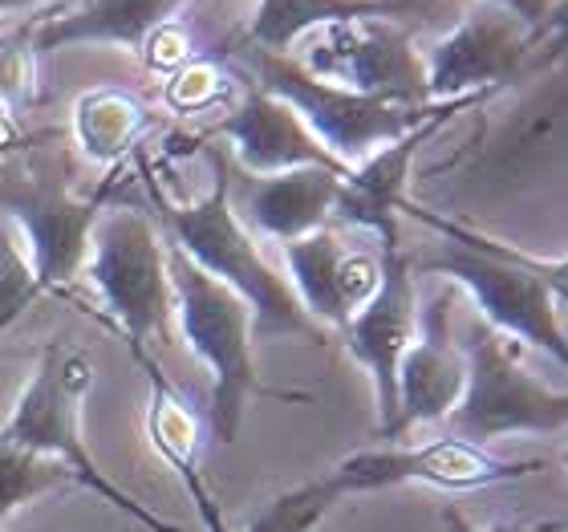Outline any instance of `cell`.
I'll use <instances>...</instances> for the list:
<instances>
[{
    "mask_svg": "<svg viewBox=\"0 0 568 532\" xmlns=\"http://www.w3.org/2000/svg\"><path fill=\"white\" fill-rule=\"evenodd\" d=\"M403 212L430 224L443 237L438 252L423 257L410 269L435 272L447 284H459L475 297V305L484 313V325L511 338L520 345H532L548 354L565 370L568 362V338H565V289H568V264L536 261L528 252L511 249L504 240H491L475 228H463L455 220L426 212L415 200L403 203Z\"/></svg>",
    "mask_w": 568,
    "mask_h": 532,
    "instance_id": "cell-1",
    "label": "cell"
},
{
    "mask_svg": "<svg viewBox=\"0 0 568 532\" xmlns=\"http://www.w3.org/2000/svg\"><path fill=\"white\" fill-rule=\"evenodd\" d=\"M212 159V188L195 203H171L163 191L151 195L163 208V228L171 244L187 257L195 269L227 284L252 313V342H273V338H301V342H325V330L308 318L301 301L293 297L284 272L264 261L256 232L232 208V179L227 159L220 151H207Z\"/></svg>",
    "mask_w": 568,
    "mask_h": 532,
    "instance_id": "cell-2",
    "label": "cell"
},
{
    "mask_svg": "<svg viewBox=\"0 0 568 532\" xmlns=\"http://www.w3.org/2000/svg\"><path fill=\"white\" fill-rule=\"evenodd\" d=\"M166 277H171V318L179 321L183 342L212 374L207 423L220 443H236L244 411L252 399H301V394L268 391L252 358V313L227 284L207 277L166 244Z\"/></svg>",
    "mask_w": 568,
    "mask_h": 532,
    "instance_id": "cell-3",
    "label": "cell"
},
{
    "mask_svg": "<svg viewBox=\"0 0 568 532\" xmlns=\"http://www.w3.org/2000/svg\"><path fill=\"white\" fill-rule=\"evenodd\" d=\"M90 387H94V362H90V354L70 342H45L33 367V379H29V387H24L17 406H12L9 423L0 426V435L37 451V455L58 460L61 468H70L73 484L90 488L94 496L106 500L110 509L126 512L142 529L179 532L175 524H166L163 516H154L134 496H126L90 455L82 439V402L90 394Z\"/></svg>",
    "mask_w": 568,
    "mask_h": 532,
    "instance_id": "cell-4",
    "label": "cell"
},
{
    "mask_svg": "<svg viewBox=\"0 0 568 532\" xmlns=\"http://www.w3.org/2000/svg\"><path fill=\"white\" fill-rule=\"evenodd\" d=\"M508 110L491 114L484 122L479 139L459 151L447 163L430 167L426 175L438 171H459L467 167V179L475 188L520 191L532 188L548 175V167L560 163L565 154V114H568V86H565V33H557L552 53L536 61L520 82H511Z\"/></svg>",
    "mask_w": 568,
    "mask_h": 532,
    "instance_id": "cell-5",
    "label": "cell"
},
{
    "mask_svg": "<svg viewBox=\"0 0 568 532\" xmlns=\"http://www.w3.org/2000/svg\"><path fill=\"white\" fill-rule=\"evenodd\" d=\"M110 183L114 171L98 183L94 195H78L61 159L33 154L21 167H12L9 154H0V220L17 228L41 297H65L82 277L90 232L106 208Z\"/></svg>",
    "mask_w": 568,
    "mask_h": 532,
    "instance_id": "cell-6",
    "label": "cell"
},
{
    "mask_svg": "<svg viewBox=\"0 0 568 532\" xmlns=\"http://www.w3.org/2000/svg\"><path fill=\"white\" fill-rule=\"evenodd\" d=\"M82 272L98 289L106 321L126 338L131 358L142 370L154 367L146 354L151 338L171 330V277L166 244L154 220L139 208H102Z\"/></svg>",
    "mask_w": 568,
    "mask_h": 532,
    "instance_id": "cell-7",
    "label": "cell"
},
{
    "mask_svg": "<svg viewBox=\"0 0 568 532\" xmlns=\"http://www.w3.org/2000/svg\"><path fill=\"white\" fill-rule=\"evenodd\" d=\"M463 362H467V379H463L459 402L447 414L450 435L484 448L504 435L565 431L568 394L524 367L520 342L475 321L463 342Z\"/></svg>",
    "mask_w": 568,
    "mask_h": 532,
    "instance_id": "cell-8",
    "label": "cell"
},
{
    "mask_svg": "<svg viewBox=\"0 0 568 532\" xmlns=\"http://www.w3.org/2000/svg\"><path fill=\"white\" fill-rule=\"evenodd\" d=\"M248 66L256 70V86L276 94L281 102H288L296 110V119L305 122L308 131L317 134L321 147L333 159H342L345 167L362 163L378 147L403 139L406 131H415L418 122L430 119L438 107V102L410 107V102H398V98L345 90V86L308 73L293 53H261V49H252Z\"/></svg>",
    "mask_w": 568,
    "mask_h": 532,
    "instance_id": "cell-9",
    "label": "cell"
},
{
    "mask_svg": "<svg viewBox=\"0 0 568 532\" xmlns=\"http://www.w3.org/2000/svg\"><path fill=\"white\" fill-rule=\"evenodd\" d=\"M536 472H548V460H504L447 431L426 443L386 439L382 448L345 455L329 475L342 488V496H357V492H390L403 484L438 488V492H479V488L516 484Z\"/></svg>",
    "mask_w": 568,
    "mask_h": 532,
    "instance_id": "cell-10",
    "label": "cell"
},
{
    "mask_svg": "<svg viewBox=\"0 0 568 532\" xmlns=\"http://www.w3.org/2000/svg\"><path fill=\"white\" fill-rule=\"evenodd\" d=\"M540 37V29L524 24L508 9L479 0L450 24L447 37H438L423 53L426 102H455L475 94L491 98L508 90L532 70V49Z\"/></svg>",
    "mask_w": 568,
    "mask_h": 532,
    "instance_id": "cell-11",
    "label": "cell"
},
{
    "mask_svg": "<svg viewBox=\"0 0 568 532\" xmlns=\"http://www.w3.org/2000/svg\"><path fill=\"white\" fill-rule=\"evenodd\" d=\"M382 257H378V289L369 301L345 321V345L354 362L369 374L374 387V406H378V439L390 435L394 411H398V362L406 345L415 342L418 325V293H415V269L398 237V220L378 228Z\"/></svg>",
    "mask_w": 568,
    "mask_h": 532,
    "instance_id": "cell-12",
    "label": "cell"
},
{
    "mask_svg": "<svg viewBox=\"0 0 568 532\" xmlns=\"http://www.w3.org/2000/svg\"><path fill=\"white\" fill-rule=\"evenodd\" d=\"M305 66L325 82H337L357 94L398 98L410 107L426 102V73L423 53L415 49V37L403 21H349L329 24L305 37Z\"/></svg>",
    "mask_w": 568,
    "mask_h": 532,
    "instance_id": "cell-13",
    "label": "cell"
},
{
    "mask_svg": "<svg viewBox=\"0 0 568 532\" xmlns=\"http://www.w3.org/2000/svg\"><path fill=\"white\" fill-rule=\"evenodd\" d=\"M463 379H467V362H463V345L450 338V289H438L418 309L415 342L406 345L398 362V411L386 439H403L415 426L443 423L450 406L459 402Z\"/></svg>",
    "mask_w": 568,
    "mask_h": 532,
    "instance_id": "cell-14",
    "label": "cell"
},
{
    "mask_svg": "<svg viewBox=\"0 0 568 532\" xmlns=\"http://www.w3.org/2000/svg\"><path fill=\"white\" fill-rule=\"evenodd\" d=\"M288 289L321 330H345V321L378 289V261L349 252L333 228H317L301 240L281 244Z\"/></svg>",
    "mask_w": 568,
    "mask_h": 532,
    "instance_id": "cell-15",
    "label": "cell"
},
{
    "mask_svg": "<svg viewBox=\"0 0 568 532\" xmlns=\"http://www.w3.org/2000/svg\"><path fill=\"white\" fill-rule=\"evenodd\" d=\"M212 134L232 142V154L244 167V175H281V171H296V167L349 171L342 159H333L321 147L317 134L296 119V110L288 102H281L261 86H252L248 94L240 98V107H232L215 122Z\"/></svg>",
    "mask_w": 568,
    "mask_h": 532,
    "instance_id": "cell-16",
    "label": "cell"
},
{
    "mask_svg": "<svg viewBox=\"0 0 568 532\" xmlns=\"http://www.w3.org/2000/svg\"><path fill=\"white\" fill-rule=\"evenodd\" d=\"M484 102H487V94L438 102L435 114L418 122L415 131H406L403 139L386 142V147H378L374 154H366L362 163L349 167V175L342 179V191H337V203H333V220H342V224H349V228H369V232H378L382 224L398 220L403 203L410 200L406 188H410V163H415L418 147H423L426 139H435V131L450 114H459V110H467V107H484Z\"/></svg>",
    "mask_w": 568,
    "mask_h": 532,
    "instance_id": "cell-17",
    "label": "cell"
},
{
    "mask_svg": "<svg viewBox=\"0 0 568 532\" xmlns=\"http://www.w3.org/2000/svg\"><path fill=\"white\" fill-rule=\"evenodd\" d=\"M349 171H329V167H296L281 175H248V188L232 191V208L248 232L288 244L317 228H329L333 203L342 191V179Z\"/></svg>",
    "mask_w": 568,
    "mask_h": 532,
    "instance_id": "cell-18",
    "label": "cell"
},
{
    "mask_svg": "<svg viewBox=\"0 0 568 532\" xmlns=\"http://www.w3.org/2000/svg\"><path fill=\"white\" fill-rule=\"evenodd\" d=\"M187 4L191 0H78L73 9L33 24V49L37 58L70 46H122L142 53L154 33L179 24Z\"/></svg>",
    "mask_w": 568,
    "mask_h": 532,
    "instance_id": "cell-19",
    "label": "cell"
},
{
    "mask_svg": "<svg viewBox=\"0 0 568 532\" xmlns=\"http://www.w3.org/2000/svg\"><path fill=\"white\" fill-rule=\"evenodd\" d=\"M447 0H261L248 24V46L261 53H288L308 33L349 21H430Z\"/></svg>",
    "mask_w": 568,
    "mask_h": 532,
    "instance_id": "cell-20",
    "label": "cell"
},
{
    "mask_svg": "<svg viewBox=\"0 0 568 532\" xmlns=\"http://www.w3.org/2000/svg\"><path fill=\"white\" fill-rule=\"evenodd\" d=\"M151 379V402H146V439L151 448L163 455V463L183 480L187 496L195 500L200 521L207 524V532H227L224 516L215 509L212 492L203 484L200 455H203V414L191 406L183 394L166 382V374L159 367L146 370Z\"/></svg>",
    "mask_w": 568,
    "mask_h": 532,
    "instance_id": "cell-21",
    "label": "cell"
},
{
    "mask_svg": "<svg viewBox=\"0 0 568 532\" xmlns=\"http://www.w3.org/2000/svg\"><path fill=\"white\" fill-rule=\"evenodd\" d=\"M146 131H151V110L122 86H94L73 102V142L94 167L119 171L122 159L139 151Z\"/></svg>",
    "mask_w": 568,
    "mask_h": 532,
    "instance_id": "cell-22",
    "label": "cell"
},
{
    "mask_svg": "<svg viewBox=\"0 0 568 532\" xmlns=\"http://www.w3.org/2000/svg\"><path fill=\"white\" fill-rule=\"evenodd\" d=\"M65 484H73L70 468H61L58 460L37 455V451L0 435V521H9L17 509Z\"/></svg>",
    "mask_w": 568,
    "mask_h": 532,
    "instance_id": "cell-23",
    "label": "cell"
},
{
    "mask_svg": "<svg viewBox=\"0 0 568 532\" xmlns=\"http://www.w3.org/2000/svg\"><path fill=\"white\" fill-rule=\"evenodd\" d=\"M342 500L345 496L342 488L333 484V475H321V480L296 484L276 500H268L244 532H313Z\"/></svg>",
    "mask_w": 568,
    "mask_h": 532,
    "instance_id": "cell-24",
    "label": "cell"
},
{
    "mask_svg": "<svg viewBox=\"0 0 568 532\" xmlns=\"http://www.w3.org/2000/svg\"><path fill=\"white\" fill-rule=\"evenodd\" d=\"M41 98V82H37V49H33V29H0V102L17 114L29 110Z\"/></svg>",
    "mask_w": 568,
    "mask_h": 532,
    "instance_id": "cell-25",
    "label": "cell"
},
{
    "mask_svg": "<svg viewBox=\"0 0 568 532\" xmlns=\"http://www.w3.org/2000/svg\"><path fill=\"white\" fill-rule=\"evenodd\" d=\"M227 94H232V78L207 58H191L187 66H179L175 73H166L163 98L175 114H203V110H215L220 102H227Z\"/></svg>",
    "mask_w": 568,
    "mask_h": 532,
    "instance_id": "cell-26",
    "label": "cell"
},
{
    "mask_svg": "<svg viewBox=\"0 0 568 532\" xmlns=\"http://www.w3.org/2000/svg\"><path fill=\"white\" fill-rule=\"evenodd\" d=\"M37 297H41V289H37L29 252H24L17 228L9 220H0V333L9 330Z\"/></svg>",
    "mask_w": 568,
    "mask_h": 532,
    "instance_id": "cell-27",
    "label": "cell"
},
{
    "mask_svg": "<svg viewBox=\"0 0 568 532\" xmlns=\"http://www.w3.org/2000/svg\"><path fill=\"white\" fill-rule=\"evenodd\" d=\"M487 4L508 9L511 17H520L524 24H532V29H540V33H548V29H565V0H487Z\"/></svg>",
    "mask_w": 568,
    "mask_h": 532,
    "instance_id": "cell-28",
    "label": "cell"
},
{
    "mask_svg": "<svg viewBox=\"0 0 568 532\" xmlns=\"http://www.w3.org/2000/svg\"><path fill=\"white\" fill-rule=\"evenodd\" d=\"M438 524H443V532H565V521H540V524H475L467 521L455 504H447V509L438 512Z\"/></svg>",
    "mask_w": 568,
    "mask_h": 532,
    "instance_id": "cell-29",
    "label": "cell"
},
{
    "mask_svg": "<svg viewBox=\"0 0 568 532\" xmlns=\"http://www.w3.org/2000/svg\"><path fill=\"white\" fill-rule=\"evenodd\" d=\"M49 4H61V0H0V17H17V12H37V9H49Z\"/></svg>",
    "mask_w": 568,
    "mask_h": 532,
    "instance_id": "cell-30",
    "label": "cell"
}]
</instances>
